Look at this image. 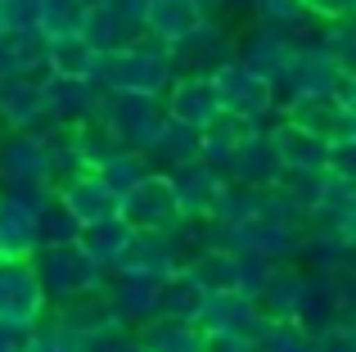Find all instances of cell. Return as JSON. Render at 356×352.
Masks as SVG:
<instances>
[{
	"instance_id": "cell-53",
	"label": "cell",
	"mask_w": 356,
	"mask_h": 352,
	"mask_svg": "<svg viewBox=\"0 0 356 352\" xmlns=\"http://www.w3.org/2000/svg\"><path fill=\"white\" fill-rule=\"evenodd\" d=\"M190 5L199 9V14H208V18H212V14H221V0H190Z\"/></svg>"
},
{
	"instance_id": "cell-47",
	"label": "cell",
	"mask_w": 356,
	"mask_h": 352,
	"mask_svg": "<svg viewBox=\"0 0 356 352\" xmlns=\"http://www.w3.org/2000/svg\"><path fill=\"white\" fill-rule=\"evenodd\" d=\"M312 352H356V330H325L316 335Z\"/></svg>"
},
{
	"instance_id": "cell-11",
	"label": "cell",
	"mask_w": 356,
	"mask_h": 352,
	"mask_svg": "<svg viewBox=\"0 0 356 352\" xmlns=\"http://www.w3.org/2000/svg\"><path fill=\"white\" fill-rule=\"evenodd\" d=\"M50 317L59 321L68 335H77V339H104V335H122V330H131L127 321L118 317V307H113V298H108V289H86V294H77V298H68V303H59V307H50Z\"/></svg>"
},
{
	"instance_id": "cell-50",
	"label": "cell",
	"mask_w": 356,
	"mask_h": 352,
	"mask_svg": "<svg viewBox=\"0 0 356 352\" xmlns=\"http://www.w3.org/2000/svg\"><path fill=\"white\" fill-rule=\"evenodd\" d=\"M339 235L348 239V244L356 248V194H352V203H348V212L339 217Z\"/></svg>"
},
{
	"instance_id": "cell-52",
	"label": "cell",
	"mask_w": 356,
	"mask_h": 352,
	"mask_svg": "<svg viewBox=\"0 0 356 352\" xmlns=\"http://www.w3.org/2000/svg\"><path fill=\"white\" fill-rule=\"evenodd\" d=\"M14 32V9H9V0H0V36Z\"/></svg>"
},
{
	"instance_id": "cell-15",
	"label": "cell",
	"mask_w": 356,
	"mask_h": 352,
	"mask_svg": "<svg viewBox=\"0 0 356 352\" xmlns=\"http://www.w3.org/2000/svg\"><path fill=\"white\" fill-rule=\"evenodd\" d=\"M221 113H226V104H221V90L212 77H176V86L167 90V118L194 127V131L217 122Z\"/></svg>"
},
{
	"instance_id": "cell-43",
	"label": "cell",
	"mask_w": 356,
	"mask_h": 352,
	"mask_svg": "<svg viewBox=\"0 0 356 352\" xmlns=\"http://www.w3.org/2000/svg\"><path fill=\"white\" fill-rule=\"evenodd\" d=\"M330 54L339 59L343 72L356 77V18H339V23H330Z\"/></svg>"
},
{
	"instance_id": "cell-24",
	"label": "cell",
	"mask_w": 356,
	"mask_h": 352,
	"mask_svg": "<svg viewBox=\"0 0 356 352\" xmlns=\"http://www.w3.org/2000/svg\"><path fill=\"white\" fill-rule=\"evenodd\" d=\"M199 159H203V131H194V127L167 118V127L158 131V141L149 145V163H154V172H176V168L199 163Z\"/></svg>"
},
{
	"instance_id": "cell-34",
	"label": "cell",
	"mask_w": 356,
	"mask_h": 352,
	"mask_svg": "<svg viewBox=\"0 0 356 352\" xmlns=\"http://www.w3.org/2000/svg\"><path fill=\"white\" fill-rule=\"evenodd\" d=\"M257 208H261V190H252V185H243V181H226L212 221H217L221 230H235V226H243V221L257 217Z\"/></svg>"
},
{
	"instance_id": "cell-49",
	"label": "cell",
	"mask_w": 356,
	"mask_h": 352,
	"mask_svg": "<svg viewBox=\"0 0 356 352\" xmlns=\"http://www.w3.org/2000/svg\"><path fill=\"white\" fill-rule=\"evenodd\" d=\"M334 99L343 104V113H348V118H356V77H352V72H343L339 90H334Z\"/></svg>"
},
{
	"instance_id": "cell-22",
	"label": "cell",
	"mask_w": 356,
	"mask_h": 352,
	"mask_svg": "<svg viewBox=\"0 0 356 352\" xmlns=\"http://www.w3.org/2000/svg\"><path fill=\"white\" fill-rule=\"evenodd\" d=\"M118 271L127 275H154V280H167L172 271H181V257H176L172 235H158V230H136L122 253Z\"/></svg>"
},
{
	"instance_id": "cell-46",
	"label": "cell",
	"mask_w": 356,
	"mask_h": 352,
	"mask_svg": "<svg viewBox=\"0 0 356 352\" xmlns=\"http://www.w3.org/2000/svg\"><path fill=\"white\" fill-rule=\"evenodd\" d=\"M312 14H321L325 23H339V18H356V0H307Z\"/></svg>"
},
{
	"instance_id": "cell-14",
	"label": "cell",
	"mask_w": 356,
	"mask_h": 352,
	"mask_svg": "<svg viewBox=\"0 0 356 352\" xmlns=\"http://www.w3.org/2000/svg\"><path fill=\"white\" fill-rule=\"evenodd\" d=\"M104 289H108V298H113L118 317L127 321L131 330H140V326H149V321L163 317V280H154V275L113 271Z\"/></svg>"
},
{
	"instance_id": "cell-40",
	"label": "cell",
	"mask_w": 356,
	"mask_h": 352,
	"mask_svg": "<svg viewBox=\"0 0 356 352\" xmlns=\"http://www.w3.org/2000/svg\"><path fill=\"white\" fill-rule=\"evenodd\" d=\"M261 352H312L316 348V335L298 321H270L266 335H261Z\"/></svg>"
},
{
	"instance_id": "cell-42",
	"label": "cell",
	"mask_w": 356,
	"mask_h": 352,
	"mask_svg": "<svg viewBox=\"0 0 356 352\" xmlns=\"http://www.w3.org/2000/svg\"><path fill=\"white\" fill-rule=\"evenodd\" d=\"M302 14H307V0H252V23L293 27Z\"/></svg>"
},
{
	"instance_id": "cell-2",
	"label": "cell",
	"mask_w": 356,
	"mask_h": 352,
	"mask_svg": "<svg viewBox=\"0 0 356 352\" xmlns=\"http://www.w3.org/2000/svg\"><path fill=\"white\" fill-rule=\"evenodd\" d=\"M32 262H36L41 285H45L50 307H59V303L77 298V294H86V289H104L108 285V271L81 244H45V248L32 253Z\"/></svg>"
},
{
	"instance_id": "cell-16",
	"label": "cell",
	"mask_w": 356,
	"mask_h": 352,
	"mask_svg": "<svg viewBox=\"0 0 356 352\" xmlns=\"http://www.w3.org/2000/svg\"><path fill=\"white\" fill-rule=\"evenodd\" d=\"M298 54V45L289 41L284 27H270V23H248L239 32V59L248 68H257L261 77L280 81V72L289 68V59Z\"/></svg>"
},
{
	"instance_id": "cell-19",
	"label": "cell",
	"mask_w": 356,
	"mask_h": 352,
	"mask_svg": "<svg viewBox=\"0 0 356 352\" xmlns=\"http://www.w3.org/2000/svg\"><path fill=\"white\" fill-rule=\"evenodd\" d=\"M59 199L68 203V212L81 221V226H90V221H108V217H118L122 212V199L113 190H108V181L99 172H77L72 181H63L59 185Z\"/></svg>"
},
{
	"instance_id": "cell-6",
	"label": "cell",
	"mask_w": 356,
	"mask_h": 352,
	"mask_svg": "<svg viewBox=\"0 0 356 352\" xmlns=\"http://www.w3.org/2000/svg\"><path fill=\"white\" fill-rule=\"evenodd\" d=\"M199 326H203V335H208V339H248V344H261L270 317L257 307L252 294L221 289V294H212V298H208Z\"/></svg>"
},
{
	"instance_id": "cell-12",
	"label": "cell",
	"mask_w": 356,
	"mask_h": 352,
	"mask_svg": "<svg viewBox=\"0 0 356 352\" xmlns=\"http://www.w3.org/2000/svg\"><path fill=\"white\" fill-rule=\"evenodd\" d=\"M339 81H343V68L330 50H298L293 59H289V68L280 72V81H275L280 109L293 95H334Z\"/></svg>"
},
{
	"instance_id": "cell-32",
	"label": "cell",
	"mask_w": 356,
	"mask_h": 352,
	"mask_svg": "<svg viewBox=\"0 0 356 352\" xmlns=\"http://www.w3.org/2000/svg\"><path fill=\"white\" fill-rule=\"evenodd\" d=\"M72 136H77V154H81V163H86L90 172H99L108 159H118L127 145L118 141V131L108 127V118L104 113H95V118H86L81 127H72Z\"/></svg>"
},
{
	"instance_id": "cell-29",
	"label": "cell",
	"mask_w": 356,
	"mask_h": 352,
	"mask_svg": "<svg viewBox=\"0 0 356 352\" xmlns=\"http://www.w3.org/2000/svg\"><path fill=\"white\" fill-rule=\"evenodd\" d=\"M208 298H212V289L194 271H185V266L163 280V317H172V321H194L199 326Z\"/></svg>"
},
{
	"instance_id": "cell-36",
	"label": "cell",
	"mask_w": 356,
	"mask_h": 352,
	"mask_svg": "<svg viewBox=\"0 0 356 352\" xmlns=\"http://www.w3.org/2000/svg\"><path fill=\"white\" fill-rule=\"evenodd\" d=\"M77 235H81V221L72 217L68 203L54 190V199L36 212V239H41V248H45V244H77Z\"/></svg>"
},
{
	"instance_id": "cell-26",
	"label": "cell",
	"mask_w": 356,
	"mask_h": 352,
	"mask_svg": "<svg viewBox=\"0 0 356 352\" xmlns=\"http://www.w3.org/2000/svg\"><path fill=\"white\" fill-rule=\"evenodd\" d=\"M140 352H208V335L203 326L194 321H172V317H158L149 326L136 330Z\"/></svg>"
},
{
	"instance_id": "cell-39",
	"label": "cell",
	"mask_w": 356,
	"mask_h": 352,
	"mask_svg": "<svg viewBox=\"0 0 356 352\" xmlns=\"http://www.w3.org/2000/svg\"><path fill=\"white\" fill-rule=\"evenodd\" d=\"M280 190H284L302 212H312V217H316V208L325 203V190H330V172H284Z\"/></svg>"
},
{
	"instance_id": "cell-23",
	"label": "cell",
	"mask_w": 356,
	"mask_h": 352,
	"mask_svg": "<svg viewBox=\"0 0 356 352\" xmlns=\"http://www.w3.org/2000/svg\"><path fill=\"white\" fill-rule=\"evenodd\" d=\"M81 36H86V41L95 45L99 54H118V50H127V45H136L140 36H145V27L131 23V18L122 14L113 0H104V5H90V9H86Z\"/></svg>"
},
{
	"instance_id": "cell-45",
	"label": "cell",
	"mask_w": 356,
	"mask_h": 352,
	"mask_svg": "<svg viewBox=\"0 0 356 352\" xmlns=\"http://www.w3.org/2000/svg\"><path fill=\"white\" fill-rule=\"evenodd\" d=\"M86 352H140L136 330H122V335H104V339H90Z\"/></svg>"
},
{
	"instance_id": "cell-41",
	"label": "cell",
	"mask_w": 356,
	"mask_h": 352,
	"mask_svg": "<svg viewBox=\"0 0 356 352\" xmlns=\"http://www.w3.org/2000/svg\"><path fill=\"white\" fill-rule=\"evenodd\" d=\"M235 262H239V289H243V294H252V298L266 289V280L275 275V266H284V262H270L266 253H252V248L235 253Z\"/></svg>"
},
{
	"instance_id": "cell-5",
	"label": "cell",
	"mask_w": 356,
	"mask_h": 352,
	"mask_svg": "<svg viewBox=\"0 0 356 352\" xmlns=\"http://www.w3.org/2000/svg\"><path fill=\"white\" fill-rule=\"evenodd\" d=\"M99 113L108 118V127L118 131V141L127 150L149 154V145L167 127V99H158V95H104Z\"/></svg>"
},
{
	"instance_id": "cell-7",
	"label": "cell",
	"mask_w": 356,
	"mask_h": 352,
	"mask_svg": "<svg viewBox=\"0 0 356 352\" xmlns=\"http://www.w3.org/2000/svg\"><path fill=\"white\" fill-rule=\"evenodd\" d=\"M122 217H127L136 230H158V235L176 230L185 221V208H181V199H176V190H172V176L154 172L145 185H136V190L122 199Z\"/></svg>"
},
{
	"instance_id": "cell-28",
	"label": "cell",
	"mask_w": 356,
	"mask_h": 352,
	"mask_svg": "<svg viewBox=\"0 0 356 352\" xmlns=\"http://www.w3.org/2000/svg\"><path fill=\"white\" fill-rule=\"evenodd\" d=\"M284 118L307 127V131H316V136H325V141H339L343 122H348V113H343V104L334 95H293L284 104Z\"/></svg>"
},
{
	"instance_id": "cell-35",
	"label": "cell",
	"mask_w": 356,
	"mask_h": 352,
	"mask_svg": "<svg viewBox=\"0 0 356 352\" xmlns=\"http://www.w3.org/2000/svg\"><path fill=\"white\" fill-rule=\"evenodd\" d=\"M99 176L108 181V190H113L118 199H127L136 185H145L149 176H154V163H149V154H140V150H122L118 159H108L104 168H99Z\"/></svg>"
},
{
	"instance_id": "cell-25",
	"label": "cell",
	"mask_w": 356,
	"mask_h": 352,
	"mask_svg": "<svg viewBox=\"0 0 356 352\" xmlns=\"http://www.w3.org/2000/svg\"><path fill=\"white\" fill-rule=\"evenodd\" d=\"M203 23H208V14H199L190 0H154L149 14H145V32L158 36L163 45H181L185 36H194Z\"/></svg>"
},
{
	"instance_id": "cell-8",
	"label": "cell",
	"mask_w": 356,
	"mask_h": 352,
	"mask_svg": "<svg viewBox=\"0 0 356 352\" xmlns=\"http://www.w3.org/2000/svg\"><path fill=\"white\" fill-rule=\"evenodd\" d=\"M172 54H176L181 77H212L221 63L239 59V32H230L217 18H208L194 36H185L181 45H172Z\"/></svg>"
},
{
	"instance_id": "cell-4",
	"label": "cell",
	"mask_w": 356,
	"mask_h": 352,
	"mask_svg": "<svg viewBox=\"0 0 356 352\" xmlns=\"http://www.w3.org/2000/svg\"><path fill=\"white\" fill-rule=\"evenodd\" d=\"M50 317V298L32 257H0V326L36 330Z\"/></svg>"
},
{
	"instance_id": "cell-30",
	"label": "cell",
	"mask_w": 356,
	"mask_h": 352,
	"mask_svg": "<svg viewBox=\"0 0 356 352\" xmlns=\"http://www.w3.org/2000/svg\"><path fill=\"white\" fill-rule=\"evenodd\" d=\"M36 248H41V239H36V212L0 190V253L5 257H32Z\"/></svg>"
},
{
	"instance_id": "cell-9",
	"label": "cell",
	"mask_w": 356,
	"mask_h": 352,
	"mask_svg": "<svg viewBox=\"0 0 356 352\" xmlns=\"http://www.w3.org/2000/svg\"><path fill=\"white\" fill-rule=\"evenodd\" d=\"M45 77H50V72H41V77H32V72H9V77H0V122H5L9 131L45 136L54 127L50 113H45V95H41Z\"/></svg>"
},
{
	"instance_id": "cell-31",
	"label": "cell",
	"mask_w": 356,
	"mask_h": 352,
	"mask_svg": "<svg viewBox=\"0 0 356 352\" xmlns=\"http://www.w3.org/2000/svg\"><path fill=\"white\" fill-rule=\"evenodd\" d=\"M252 131H266V127L248 122V118H239V113H221L217 122L203 127V159H208L212 168L226 172V163L235 159V150H239L243 141H248Z\"/></svg>"
},
{
	"instance_id": "cell-20",
	"label": "cell",
	"mask_w": 356,
	"mask_h": 352,
	"mask_svg": "<svg viewBox=\"0 0 356 352\" xmlns=\"http://www.w3.org/2000/svg\"><path fill=\"white\" fill-rule=\"evenodd\" d=\"M307 289H312V271L302 262H284V266H275L266 289L257 294V307L270 321H298V312L307 303Z\"/></svg>"
},
{
	"instance_id": "cell-38",
	"label": "cell",
	"mask_w": 356,
	"mask_h": 352,
	"mask_svg": "<svg viewBox=\"0 0 356 352\" xmlns=\"http://www.w3.org/2000/svg\"><path fill=\"white\" fill-rule=\"evenodd\" d=\"M86 0H41V32L50 41L59 36H77L81 23H86Z\"/></svg>"
},
{
	"instance_id": "cell-17",
	"label": "cell",
	"mask_w": 356,
	"mask_h": 352,
	"mask_svg": "<svg viewBox=\"0 0 356 352\" xmlns=\"http://www.w3.org/2000/svg\"><path fill=\"white\" fill-rule=\"evenodd\" d=\"M167 176H172V190H176V199H181L185 217H212V212H217L221 190H226V181H230V176L221 172V168H212L208 159L185 163V168H176V172H167Z\"/></svg>"
},
{
	"instance_id": "cell-10",
	"label": "cell",
	"mask_w": 356,
	"mask_h": 352,
	"mask_svg": "<svg viewBox=\"0 0 356 352\" xmlns=\"http://www.w3.org/2000/svg\"><path fill=\"white\" fill-rule=\"evenodd\" d=\"M41 95H45V113H50L54 127H81L86 118H95L104 109L108 90L90 77H59V72H50L41 81Z\"/></svg>"
},
{
	"instance_id": "cell-21",
	"label": "cell",
	"mask_w": 356,
	"mask_h": 352,
	"mask_svg": "<svg viewBox=\"0 0 356 352\" xmlns=\"http://www.w3.org/2000/svg\"><path fill=\"white\" fill-rule=\"evenodd\" d=\"M270 136H275V150H280V159H284V172H325L334 141H325V136L289 122L284 113H280V122L270 127Z\"/></svg>"
},
{
	"instance_id": "cell-48",
	"label": "cell",
	"mask_w": 356,
	"mask_h": 352,
	"mask_svg": "<svg viewBox=\"0 0 356 352\" xmlns=\"http://www.w3.org/2000/svg\"><path fill=\"white\" fill-rule=\"evenodd\" d=\"M27 339H32V330L0 326V352H27Z\"/></svg>"
},
{
	"instance_id": "cell-1",
	"label": "cell",
	"mask_w": 356,
	"mask_h": 352,
	"mask_svg": "<svg viewBox=\"0 0 356 352\" xmlns=\"http://www.w3.org/2000/svg\"><path fill=\"white\" fill-rule=\"evenodd\" d=\"M176 77H181V68H176L172 45H163L149 32L140 36L136 45H127V50L104 54V59H99V72H95V81L108 95H158V99H167V90L176 86Z\"/></svg>"
},
{
	"instance_id": "cell-3",
	"label": "cell",
	"mask_w": 356,
	"mask_h": 352,
	"mask_svg": "<svg viewBox=\"0 0 356 352\" xmlns=\"http://www.w3.org/2000/svg\"><path fill=\"white\" fill-rule=\"evenodd\" d=\"M212 81H217V90H221L226 113H239L257 127H275L280 113H284V109H280V95H275V81L261 77L257 68H248L243 59L221 63V68L212 72Z\"/></svg>"
},
{
	"instance_id": "cell-37",
	"label": "cell",
	"mask_w": 356,
	"mask_h": 352,
	"mask_svg": "<svg viewBox=\"0 0 356 352\" xmlns=\"http://www.w3.org/2000/svg\"><path fill=\"white\" fill-rule=\"evenodd\" d=\"M185 271H194L212 294L239 289V262H235V253H230V248H208V253H199L190 266H185Z\"/></svg>"
},
{
	"instance_id": "cell-44",
	"label": "cell",
	"mask_w": 356,
	"mask_h": 352,
	"mask_svg": "<svg viewBox=\"0 0 356 352\" xmlns=\"http://www.w3.org/2000/svg\"><path fill=\"white\" fill-rule=\"evenodd\" d=\"M325 172H330L334 181H343V185H356V136H343V141L330 145V163H325Z\"/></svg>"
},
{
	"instance_id": "cell-54",
	"label": "cell",
	"mask_w": 356,
	"mask_h": 352,
	"mask_svg": "<svg viewBox=\"0 0 356 352\" xmlns=\"http://www.w3.org/2000/svg\"><path fill=\"white\" fill-rule=\"evenodd\" d=\"M348 275L356 280V248H352V257H348Z\"/></svg>"
},
{
	"instance_id": "cell-13",
	"label": "cell",
	"mask_w": 356,
	"mask_h": 352,
	"mask_svg": "<svg viewBox=\"0 0 356 352\" xmlns=\"http://www.w3.org/2000/svg\"><path fill=\"white\" fill-rule=\"evenodd\" d=\"M226 176H230V181L252 185V190H275V185L284 181V159H280V150H275L270 127H266V131H252L248 141L239 145L235 159L226 163Z\"/></svg>"
},
{
	"instance_id": "cell-18",
	"label": "cell",
	"mask_w": 356,
	"mask_h": 352,
	"mask_svg": "<svg viewBox=\"0 0 356 352\" xmlns=\"http://www.w3.org/2000/svg\"><path fill=\"white\" fill-rule=\"evenodd\" d=\"M14 181H54L50 150H45L41 136L9 131L0 141V185H14Z\"/></svg>"
},
{
	"instance_id": "cell-51",
	"label": "cell",
	"mask_w": 356,
	"mask_h": 352,
	"mask_svg": "<svg viewBox=\"0 0 356 352\" xmlns=\"http://www.w3.org/2000/svg\"><path fill=\"white\" fill-rule=\"evenodd\" d=\"M9 72H18V59L9 50V36H0V77H9Z\"/></svg>"
},
{
	"instance_id": "cell-33",
	"label": "cell",
	"mask_w": 356,
	"mask_h": 352,
	"mask_svg": "<svg viewBox=\"0 0 356 352\" xmlns=\"http://www.w3.org/2000/svg\"><path fill=\"white\" fill-rule=\"evenodd\" d=\"M99 59H104V54H99L81 32L50 41V72H59V77H90V81H95Z\"/></svg>"
},
{
	"instance_id": "cell-27",
	"label": "cell",
	"mask_w": 356,
	"mask_h": 352,
	"mask_svg": "<svg viewBox=\"0 0 356 352\" xmlns=\"http://www.w3.org/2000/svg\"><path fill=\"white\" fill-rule=\"evenodd\" d=\"M131 235H136V226L118 212V217H108V221H90V226H81L77 244L86 248L108 275H113L118 262H122V253H127V244H131Z\"/></svg>"
}]
</instances>
